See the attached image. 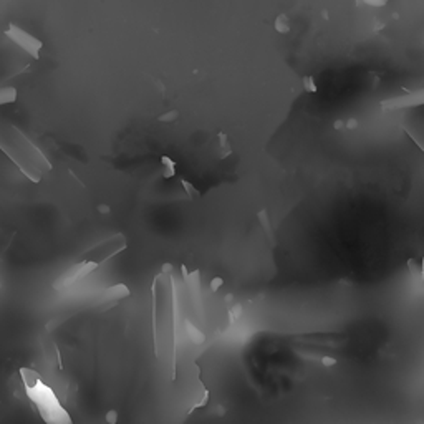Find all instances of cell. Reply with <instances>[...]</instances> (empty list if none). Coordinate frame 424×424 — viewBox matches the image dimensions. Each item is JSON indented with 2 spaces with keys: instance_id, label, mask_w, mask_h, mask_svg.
I'll list each match as a JSON object with an SVG mask.
<instances>
[{
  "instance_id": "6da1fadb",
  "label": "cell",
  "mask_w": 424,
  "mask_h": 424,
  "mask_svg": "<svg viewBox=\"0 0 424 424\" xmlns=\"http://www.w3.org/2000/svg\"><path fill=\"white\" fill-rule=\"evenodd\" d=\"M153 342L161 366L176 378V293L171 267L166 264L153 282Z\"/></svg>"
},
{
  "instance_id": "7a4b0ae2",
  "label": "cell",
  "mask_w": 424,
  "mask_h": 424,
  "mask_svg": "<svg viewBox=\"0 0 424 424\" xmlns=\"http://www.w3.org/2000/svg\"><path fill=\"white\" fill-rule=\"evenodd\" d=\"M20 374H22L25 391L30 396V399L37 405L41 418L48 422H60V424L70 422V416L61 408L60 401L55 396V393L47 385L41 383V379L38 378L37 373L24 368L20 370Z\"/></svg>"
},
{
  "instance_id": "3957f363",
  "label": "cell",
  "mask_w": 424,
  "mask_h": 424,
  "mask_svg": "<svg viewBox=\"0 0 424 424\" xmlns=\"http://www.w3.org/2000/svg\"><path fill=\"white\" fill-rule=\"evenodd\" d=\"M126 239L123 234H116L110 237L108 240H104V242L98 244L96 247H93L87 256H84V260H91V262H95L98 265H101L103 262H106L108 259L115 257L118 252H121L126 249Z\"/></svg>"
},
{
  "instance_id": "277c9868",
  "label": "cell",
  "mask_w": 424,
  "mask_h": 424,
  "mask_svg": "<svg viewBox=\"0 0 424 424\" xmlns=\"http://www.w3.org/2000/svg\"><path fill=\"white\" fill-rule=\"evenodd\" d=\"M5 35L13 41V44H17L22 50H25L28 55H32L35 60L40 58V50H41V47H44V44H41L38 38H35L33 35L27 33L24 28L10 24L9 30L5 32Z\"/></svg>"
},
{
  "instance_id": "5b68a950",
  "label": "cell",
  "mask_w": 424,
  "mask_h": 424,
  "mask_svg": "<svg viewBox=\"0 0 424 424\" xmlns=\"http://www.w3.org/2000/svg\"><path fill=\"white\" fill-rule=\"evenodd\" d=\"M100 267L98 264H95V262H91V260H81L80 264H76V265H73L72 268H70V270L63 275V277L56 282V288H61V287H68V285H72L73 282H76V280H80V279H83V277H87L88 273H91L93 270H96V268Z\"/></svg>"
},
{
  "instance_id": "8992f818",
  "label": "cell",
  "mask_w": 424,
  "mask_h": 424,
  "mask_svg": "<svg viewBox=\"0 0 424 424\" xmlns=\"http://www.w3.org/2000/svg\"><path fill=\"white\" fill-rule=\"evenodd\" d=\"M424 101V95L422 91H416V93H409L406 96H399V98H391V100H386L381 104L386 110H399V108H409V106H419Z\"/></svg>"
},
{
  "instance_id": "52a82bcc",
  "label": "cell",
  "mask_w": 424,
  "mask_h": 424,
  "mask_svg": "<svg viewBox=\"0 0 424 424\" xmlns=\"http://www.w3.org/2000/svg\"><path fill=\"white\" fill-rule=\"evenodd\" d=\"M130 295V290H128V287L123 285V284H119V285H113L110 287L108 290H104V296H103V302H108V303H115L118 300H121L124 299V296H128Z\"/></svg>"
},
{
  "instance_id": "ba28073f",
  "label": "cell",
  "mask_w": 424,
  "mask_h": 424,
  "mask_svg": "<svg viewBox=\"0 0 424 424\" xmlns=\"http://www.w3.org/2000/svg\"><path fill=\"white\" fill-rule=\"evenodd\" d=\"M273 27L279 33H288L292 30V24H290V20H288V17L285 15V13H280V15L275 18Z\"/></svg>"
},
{
  "instance_id": "9c48e42d",
  "label": "cell",
  "mask_w": 424,
  "mask_h": 424,
  "mask_svg": "<svg viewBox=\"0 0 424 424\" xmlns=\"http://www.w3.org/2000/svg\"><path fill=\"white\" fill-rule=\"evenodd\" d=\"M187 330H189L187 335H189L190 338H193L194 343H202V342H204V335L199 331V328H196V327H193L190 323H187Z\"/></svg>"
},
{
  "instance_id": "30bf717a",
  "label": "cell",
  "mask_w": 424,
  "mask_h": 424,
  "mask_svg": "<svg viewBox=\"0 0 424 424\" xmlns=\"http://www.w3.org/2000/svg\"><path fill=\"white\" fill-rule=\"evenodd\" d=\"M13 100H15V90L13 88L0 90V104L7 101H13Z\"/></svg>"
},
{
  "instance_id": "8fae6325",
  "label": "cell",
  "mask_w": 424,
  "mask_h": 424,
  "mask_svg": "<svg viewBox=\"0 0 424 424\" xmlns=\"http://www.w3.org/2000/svg\"><path fill=\"white\" fill-rule=\"evenodd\" d=\"M259 219H260V222L264 224V229H265V232H267L268 239L272 240V232H270V227H268V217H267V212H265V210L260 212V214H259Z\"/></svg>"
},
{
  "instance_id": "7c38bea8",
  "label": "cell",
  "mask_w": 424,
  "mask_h": 424,
  "mask_svg": "<svg viewBox=\"0 0 424 424\" xmlns=\"http://www.w3.org/2000/svg\"><path fill=\"white\" fill-rule=\"evenodd\" d=\"M303 87H305V90L310 91V93H315V91H316L315 81H313L312 76H305V78H303Z\"/></svg>"
},
{
  "instance_id": "4fadbf2b",
  "label": "cell",
  "mask_w": 424,
  "mask_h": 424,
  "mask_svg": "<svg viewBox=\"0 0 424 424\" xmlns=\"http://www.w3.org/2000/svg\"><path fill=\"white\" fill-rule=\"evenodd\" d=\"M359 2L368 7H385L388 4V0H359Z\"/></svg>"
},
{
  "instance_id": "5bb4252c",
  "label": "cell",
  "mask_w": 424,
  "mask_h": 424,
  "mask_svg": "<svg viewBox=\"0 0 424 424\" xmlns=\"http://www.w3.org/2000/svg\"><path fill=\"white\" fill-rule=\"evenodd\" d=\"M182 184H184V189H187V190H189L190 197H197V196H199V193H197V190H194V187L190 186L187 181H184V179H182Z\"/></svg>"
},
{
  "instance_id": "9a60e30c",
  "label": "cell",
  "mask_w": 424,
  "mask_h": 424,
  "mask_svg": "<svg viewBox=\"0 0 424 424\" xmlns=\"http://www.w3.org/2000/svg\"><path fill=\"white\" fill-rule=\"evenodd\" d=\"M221 285H222V279H219V277H217V279L212 280V282H210V288H212V292H217V290H219V287H221Z\"/></svg>"
},
{
  "instance_id": "2e32d148",
  "label": "cell",
  "mask_w": 424,
  "mask_h": 424,
  "mask_svg": "<svg viewBox=\"0 0 424 424\" xmlns=\"http://www.w3.org/2000/svg\"><path fill=\"white\" fill-rule=\"evenodd\" d=\"M176 116H178V113H176V111H171V113H167V115L161 116L159 119H161V121H173V119H174Z\"/></svg>"
},
{
  "instance_id": "e0dca14e",
  "label": "cell",
  "mask_w": 424,
  "mask_h": 424,
  "mask_svg": "<svg viewBox=\"0 0 424 424\" xmlns=\"http://www.w3.org/2000/svg\"><path fill=\"white\" fill-rule=\"evenodd\" d=\"M240 313H242V307H240V305H236L234 308L230 310V315H232V318H239V316H240Z\"/></svg>"
},
{
  "instance_id": "ac0fdd59",
  "label": "cell",
  "mask_w": 424,
  "mask_h": 424,
  "mask_svg": "<svg viewBox=\"0 0 424 424\" xmlns=\"http://www.w3.org/2000/svg\"><path fill=\"white\" fill-rule=\"evenodd\" d=\"M322 363H323L325 366H331V365H335V363H336V359L330 358V356H323V358H322Z\"/></svg>"
},
{
  "instance_id": "d6986e66",
  "label": "cell",
  "mask_w": 424,
  "mask_h": 424,
  "mask_svg": "<svg viewBox=\"0 0 424 424\" xmlns=\"http://www.w3.org/2000/svg\"><path fill=\"white\" fill-rule=\"evenodd\" d=\"M345 126H346V128H350V130H353V128H356V121H355V119H350V121H348V123H346Z\"/></svg>"
},
{
  "instance_id": "ffe728a7",
  "label": "cell",
  "mask_w": 424,
  "mask_h": 424,
  "mask_svg": "<svg viewBox=\"0 0 424 424\" xmlns=\"http://www.w3.org/2000/svg\"><path fill=\"white\" fill-rule=\"evenodd\" d=\"M106 419H108L110 422H115V421H116V413H115V411H111V413H110V416H108V418H106Z\"/></svg>"
},
{
  "instance_id": "44dd1931",
  "label": "cell",
  "mask_w": 424,
  "mask_h": 424,
  "mask_svg": "<svg viewBox=\"0 0 424 424\" xmlns=\"http://www.w3.org/2000/svg\"><path fill=\"white\" fill-rule=\"evenodd\" d=\"M98 210H101V214H108V212H110V207H108V206H100V207H98Z\"/></svg>"
},
{
  "instance_id": "7402d4cb",
  "label": "cell",
  "mask_w": 424,
  "mask_h": 424,
  "mask_svg": "<svg viewBox=\"0 0 424 424\" xmlns=\"http://www.w3.org/2000/svg\"><path fill=\"white\" fill-rule=\"evenodd\" d=\"M335 128H336V130L345 128V123H343V121H336V123H335Z\"/></svg>"
}]
</instances>
